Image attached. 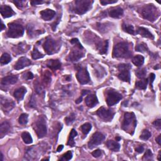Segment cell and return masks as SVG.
<instances>
[{
	"label": "cell",
	"instance_id": "cell-1",
	"mask_svg": "<svg viewBox=\"0 0 161 161\" xmlns=\"http://www.w3.org/2000/svg\"><path fill=\"white\" fill-rule=\"evenodd\" d=\"M113 57L129 58L132 55V46L127 42H121L116 44L113 51Z\"/></svg>",
	"mask_w": 161,
	"mask_h": 161
},
{
	"label": "cell",
	"instance_id": "cell-2",
	"mask_svg": "<svg viewBox=\"0 0 161 161\" xmlns=\"http://www.w3.org/2000/svg\"><path fill=\"white\" fill-rule=\"evenodd\" d=\"M137 125V120L133 113H126L124 115V119H123L122 129L125 132L129 133L133 135L134 133L135 129Z\"/></svg>",
	"mask_w": 161,
	"mask_h": 161
},
{
	"label": "cell",
	"instance_id": "cell-3",
	"mask_svg": "<svg viewBox=\"0 0 161 161\" xmlns=\"http://www.w3.org/2000/svg\"><path fill=\"white\" fill-rule=\"evenodd\" d=\"M141 15L145 20L154 21L159 17V12L154 5H147L142 8Z\"/></svg>",
	"mask_w": 161,
	"mask_h": 161
},
{
	"label": "cell",
	"instance_id": "cell-4",
	"mask_svg": "<svg viewBox=\"0 0 161 161\" xmlns=\"http://www.w3.org/2000/svg\"><path fill=\"white\" fill-rule=\"evenodd\" d=\"M93 2L92 0H76L74 1L73 12L79 15H83L91 8Z\"/></svg>",
	"mask_w": 161,
	"mask_h": 161
},
{
	"label": "cell",
	"instance_id": "cell-5",
	"mask_svg": "<svg viewBox=\"0 0 161 161\" xmlns=\"http://www.w3.org/2000/svg\"><path fill=\"white\" fill-rule=\"evenodd\" d=\"M24 28L23 26L17 23H12L8 24V30L7 36L10 38L17 39L23 35Z\"/></svg>",
	"mask_w": 161,
	"mask_h": 161
},
{
	"label": "cell",
	"instance_id": "cell-6",
	"mask_svg": "<svg viewBox=\"0 0 161 161\" xmlns=\"http://www.w3.org/2000/svg\"><path fill=\"white\" fill-rule=\"evenodd\" d=\"M33 129H34L35 132L39 138H44L47 135V131L45 119L43 117H40L33 125Z\"/></svg>",
	"mask_w": 161,
	"mask_h": 161
},
{
	"label": "cell",
	"instance_id": "cell-7",
	"mask_svg": "<svg viewBox=\"0 0 161 161\" xmlns=\"http://www.w3.org/2000/svg\"><path fill=\"white\" fill-rule=\"evenodd\" d=\"M44 48L46 53L51 55L55 53L60 47L59 44L51 37H47L44 44Z\"/></svg>",
	"mask_w": 161,
	"mask_h": 161
},
{
	"label": "cell",
	"instance_id": "cell-8",
	"mask_svg": "<svg viewBox=\"0 0 161 161\" xmlns=\"http://www.w3.org/2000/svg\"><path fill=\"white\" fill-rule=\"evenodd\" d=\"M106 101L107 104L109 106H113L117 104L122 99V96L118 92L113 89H110L106 91Z\"/></svg>",
	"mask_w": 161,
	"mask_h": 161
},
{
	"label": "cell",
	"instance_id": "cell-9",
	"mask_svg": "<svg viewBox=\"0 0 161 161\" xmlns=\"http://www.w3.org/2000/svg\"><path fill=\"white\" fill-rule=\"evenodd\" d=\"M118 69L120 70V73L118 75V77L120 79L130 83V69H131V66L126 64H122L118 67Z\"/></svg>",
	"mask_w": 161,
	"mask_h": 161
},
{
	"label": "cell",
	"instance_id": "cell-10",
	"mask_svg": "<svg viewBox=\"0 0 161 161\" xmlns=\"http://www.w3.org/2000/svg\"><path fill=\"white\" fill-rule=\"evenodd\" d=\"M76 77L79 83L81 84H88L91 81L88 71L84 67H80L77 73Z\"/></svg>",
	"mask_w": 161,
	"mask_h": 161
},
{
	"label": "cell",
	"instance_id": "cell-11",
	"mask_svg": "<svg viewBox=\"0 0 161 161\" xmlns=\"http://www.w3.org/2000/svg\"><path fill=\"white\" fill-rule=\"evenodd\" d=\"M96 114L104 122H110L113 119L115 113L110 109H106L105 108L102 107L96 111Z\"/></svg>",
	"mask_w": 161,
	"mask_h": 161
},
{
	"label": "cell",
	"instance_id": "cell-12",
	"mask_svg": "<svg viewBox=\"0 0 161 161\" xmlns=\"http://www.w3.org/2000/svg\"><path fill=\"white\" fill-rule=\"evenodd\" d=\"M105 136L100 132H96L93 135L88 143V147L89 149H93L97 145L101 144L104 141Z\"/></svg>",
	"mask_w": 161,
	"mask_h": 161
},
{
	"label": "cell",
	"instance_id": "cell-13",
	"mask_svg": "<svg viewBox=\"0 0 161 161\" xmlns=\"http://www.w3.org/2000/svg\"><path fill=\"white\" fill-rule=\"evenodd\" d=\"M74 47L75 48H74L73 49L70 51L68 57V59L69 60V61L71 62L78 61L79 60L81 59L82 57H83L84 55V53L81 50H83L82 48H80L79 47L76 46Z\"/></svg>",
	"mask_w": 161,
	"mask_h": 161
},
{
	"label": "cell",
	"instance_id": "cell-14",
	"mask_svg": "<svg viewBox=\"0 0 161 161\" xmlns=\"http://www.w3.org/2000/svg\"><path fill=\"white\" fill-rule=\"evenodd\" d=\"M1 105L3 111L5 113H8L15 107V103L12 100L1 97Z\"/></svg>",
	"mask_w": 161,
	"mask_h": 161
},
{
	"label": "cell",
	"instance_id": "cell-15",
	"mask_svg": "<svg viewBox=\"0 0 161 161\" xmlns=\"http://www.w3.org/2000/svg\"><path fill=\"white\" fill-rule=\"evenodd\" d=\"M32 62L30 60L25 57H22L18 59V61L15 64L14 68L16 70H20L23 69L25 67L30 66Z\"/></svg>",
	"mask_w": 161,
	"mask_h": 161
},
{
	"label": "cell",
	"instance_id": "cell-16",
	"mask_svg": "<svg viewBox=\"0 0 161 161\" xmlns=\"http://www.w3.org/2000/svg\"><path fill=\"white\" fill-rule=\"evenodd\" d=\"M0 12L3 17L5 18L11 17L15 15V12L8 5H1L0 7Z\"/></svg>",
	"mask_w": 161,
	"mask_h": 161
},
{
	"label": "cell",
	"instance_id": "cell-17",
	"mask_svg": "<svg viewBox=\"0 0 161 161\" xmlns=\"http://www.w3.org/2000/svg\"><path fill=\"white\" fill-rule=\"evenodd\" d=\"M96 48L98 50L99 53L101 54H105L108 52V41L104 40V41H101L96 44Z\"/></svg>",
	"mask_w": 161,
	"mask_h": 161
},
{
	"label": "cell",
	"instance_id": "cell-18",
	"mask_svg": "<svg viewBox=\"0 0 161 161\" xmlns=\"http://www.w3.org/2000/svg\"><path fill=\"white\" fill-rule=\"evenodd\" d=\"M41 17L45 21H50L53 18L55 15V12L54 10L50 9L44 10L40 12Z\"/></svg>",
	"mask_w": 161,
	"mask_h": 161
},
{
	"label": "cell",
	"instance_id": "cell-19",
	"mask_svg": "<svg viewBox=\"0 0 161 161\" xmlns=\"http://www.w3.org/2000/svg\"><path fill=\"white\" fill-rule=\"evenodd\" d=\"M18 81V77L15 75H10V76H6L3 77L1 81V86H8L11 84H15Z\"/></svg>",
	"mask_w": 161,
	"mask_h": 161
},
{
	"label": "cell",
	"instance_id": "cell-20",
	"mask_svg": "<svg viewBox=\"0 0 161 161\" xmlns=\"http://www.w3.org/2000/svg\"><path fill=\"white\" fill-rule=\"evenodd\" d=\"M85 103L88 107L93 108L98 103V100L96 95L91 94L88 95L85 98Z\"/></svg>",
	"mask_w": 161,
	"mask_h": 161
},
{
	"label": "cell",
	"instance_id": "cell-21",
	"mask_svg": "<svg viewBox=\"0 0 161 161\" xmlns=\"http://www.w3.org/2000/svg\"><path fill=\"white\" fill-rule=\"evenodd\" d=\"M11 130V125L8 122H3L0 125V136L2 138L3 137L5 136L7 133L10 132Z\"/></svg>",
	"mask_w": 161,
	"mask_h": 161
},
{
	"label": "cell",
	"instance_id": "cell-22",
	"mask_svg": "<svg viewBox=\"0 0 161 161\" xmlns=\"http://www.w3.org/2000/svg\"><path fill=\"white\" fill-rule=\"evenodd\" d=\"M46 65L48 68H50V69L53 70H55L61 68V62L57 59L56 60L50 59V60H48V61L47 62Z\"/></svg>",
	"mask_w": 161,
	"mask_h": 161
},
{
	"label": "cell",
	"instance_id": "cell-23",
	"mask_svg": "<svg viewBox=\"0 0 161 161\" xmlns=\"http://www.w3.org/2000/svg\"><path fill=\"white\" fill-rule=\"evenodd\" d=\"M110 17L115 18H118L122 17L123 14V10L120 7H116L111 9L108 12Z\"/></svg>",
	"mask_w": 161,
	"mask_h": 161
},
{
	"label": "cell",
	"instance_id": "cell-24",
	"mask_svg": "<svg viewBox=\"0 0 161 161\" xmlns=\"http://www.w3.org/2000/svg\"><path fill=\"white\" fill-rule=\"evenodd\" d=\"M137 33L142 37H145V38H148L152 40L154 39V37L152 34L151 32H150L149 30L144 27H138L137 30Z\"/></svg>",
	"mask_w": 161,
	"mask_h": 161
},
{
	"label": "cell",
	"instance_id": "cell-25",
	"mask_svg": "<svg viewBox=\"0 0 161 161\" xmlns=\"http://www.w3.org/2000/svg\"><path fill=\"white\" fill-rule=\"evenodd\" d=\"M26 93H27V89L24 87H21L15 91L13 93V96L17 101L20 102V101H21L23 99Z\"/></svg>",
	"mask_w": 161,
	"mask_h": 161
},
{
	"label": "cell",
	"instance_id": "cell-26",
	"mask_svg": "<svg viewBox=\"0 0 161 161\" xmlns=\"http://www.w3.org/2000/svg\"><path fill=\"white\" fill-rule=\"evenodd\" d=\"M107 147L110 150L114 152H118L120 149V145L117 142L113 140H108L106 142Z\"/></svg>",
	"mask_w": 161,
	"mask_h": 161
},
{
	"label": "cell",
	"instance_id": "cell-27",
	"mask_svg": "<svg viewBox=\"0 0 161 161\" xmlns=\"http://www.w3.org/2000/svg\"><path fill=\"white\" fill-rule=\"evenodd\" d=\"M15 49L13 51L15 52L17 54H23L25 53V52H27L28 50L29 49L30 47L27 45H26V44H23V43H21L19 44L16 47H15Z\"/></svg>",
	"mask_w": 161,
	"mask_h": 161
},
{
	"label": "cell",
	"instance_id": "cell-28",
	"mask_svg": "<svg viewBox=\"0 0 161 161\" xmlns=\"http://www.w3.org/2000/svg\"><path fill=\"white\" fill-rule=\"evenodd\" d=\"M132 62L134 65L140 67L143 65V64L144 63V57L142 55H137L133 58Z\"/></svg>",
	"mask_w": 161,
	"mask_h": 161
},
{
	"label": "cell",
	"instance_id": "cell-29",
	"mask_svg": "<svg viewBox=\"0 0 161 161\" xmlns=\"http://www.w3.org/2000/svg\"><path fill=\"white\" fill-rule=\"evenodd\" d=\"M77 133L76 131V130H74V129L71 130L70 135H69L68 142H67V144L70 145V147H74V146L75 145V142H74V138L77 136Z\"/></svg>",
	"mask_w": 161,
	"mask_h": 161
},
{
	"label": "cell",
	"instance_id": "cell-30",
	"mask_svg": "<svg viewBox=\"0 0 161 161\" xmlns=\"http://www.w3.org/2000/svg\"><path fill=\"white\" fill-rule=\"evenodd\" d=\"M148 84L147 79H142L140 81H137L135 84V87L139 89H145Z\"/></svg>",
	"mask_w": 161,
	"mask_h": 161
},
{
	"label": "cell",
	"instance_id": "cell-31",
	"mask_svg": "<svg viewBox=\"0 0 161 161\" xmlns=\"http://www.w3.org/2000/svg\"><path fill=\"white\" fill-rule=\"evenodd\" d=\"M21 137H22V139H23V142L26 144H30L33 142V139L31 135L27 132H25L22 133Z\"/></svg>",
	"mask_w": 161,
	"mask_h": 161
},
{
	"label": "cell",
	"instance_id": "cell-32",
	"mask_svg": "<svg viewBox=\"0 0 161 161\" xmlns=\"http://www.w3.org/2000/svg\"><path fill=\"white\" fill-rule=\"evenodd\" d=\"M122 29L125 32L128 33H129V34H132V35L135 34L134 28L132 25L123 23L122 25Z\"/></svg>",
	"mask_w": 161,
	"mask_h": 161
},
{
	"label": "cell",
	"instance_id": "cell-33",
	"mask_svg": "<svg viewBox=\"0 0 161 161\" xmlns=\"http://www.w3.org/2000/svg\"><path fill=\"white\" fill-rule=\"evenodd\" d=\"M11 61H12V57H11V56L7 53L3 54L1 56V59H0V62H1V64L2 65L7 64L10 62Z\"/></svg>",
	"mask_w": 161,
	"mask_h": 161
},
{
	"label": "cell",
	"instance_id": "cell-34",
	"mask_svg": "<svg viewBox=\"0 0 161 161\" xmlns=\"http://www.w3.org/2000/svg\"><path fill=\"white\" fill-rule=\"evenodd\" d=\"M92 125L89 123H86L81 126V130L84 135H87L91 130Z\"/></svg>",
	"mask_w": 161,
	"mask_h": 161
},
{
	"label": "cell",
	"instance_id": "cell-35",
	"mask_svg": "<svg viewBox=\"0 0 161 161\" xmlns=\"http://www.w3.org/2000/svg\"><path fill=\"white\" fill-rule=\"evenodd\" d=\"M32 58L35 60L42 58L44 57V55L42 53H40V52L38 50V49L35 47L34 48V49H33L32 52Z\"/></svg>",
	"mask_w": 161,
	"mask_h": 161
},
{
	"label": "cell",
	"instance_id": "cell-36",
	"mask_svg": "<svg viewBox=\"0 0 161 161\" xmlns=\"http://www.w3.org/2000/svg\"><path fill=\"white\" fill-rule=\"evenodd\" d=\"M151 137V133L147 130H143V132H142V134L140 136V139L144 140H147Z\"/></svg>",
	"mask_w": 161,
	"mask_h": 161
},
{
	"label": "cell",
	"instance_id": "cell-37",
	"mask_svg": "<svg viewBox=\"0 0 161 161\" xmlns=\"http://www.w3.org/2000/svg\"><path fill=\"white\" fill-rule=\"evenodd\" d=\"M28 116L27 114L26 113L21 114L19 117L18 122H19L20 125H26L28 123Z\"/></svg>",
	"mask_w": 161,
	"mask_h": 161
},
{
	"label": "cell",
	"instance_id": "cell-38",
	"mask_svg": "<svg viewBox=\"0 0 161 161\" xmlns=\"http://www.w3.org/2000/svg\"><path fill=\"white\" fill-rule=\"evenodd\" d=\"M135 50L138 52H149V48L147 46V45L144 43L137 45V46L135 48Z\"/></svg>",
	"mask_w": 161,
	"mask_h": 161
},
{
	"label": "cell",
	"instance_id": "cell-39",
	"mask_svg": "<svg viewBox=\"0 0 161 161\" xmlns=\"http://www.w3.org/2000/svg\"><path fill=\"white\" fill-rule=\"evenodd\" d=\"M75 118H76V117H75V114L74 113H72L69 116H68V117H67L65 118V122L67 125H70L74 122Z\"/></svg>",
	"mask_w": 161,
	"mask_h": 161
},
{
	"label": "cell",
	"instance_id": "cell-40",
	"mask_svg": "<svg viewBox=\"0 0 161 161\" xmlns=\"http://www.w3.org/2000/svg\"><path fill=\"white\" fill-rule=\"evenodd\" d=\"M135 74L138 78H143L145 76L146 74H147V70H146L145 68L137 69L136 70Z\"/></svg>",
	"mask_w": 161,
	"mask_h": 161
},
{
	"label": "cell",
	"instance_id": "cell-41",
	"mask_svg": "<svg viewBox=\"0 0 161 161\" xmlns=\"http://www.w3.org/2000/svg\"><path fill=\"white\" fill-rule=\"evenodd\" d=\"M73 157V153L71 151L67 152L66 153L63 155L61 159V160H69Z\"/></svg>",
	"mask_w": 161,
	"mask_h": 161
},
{
	"label": "cell",
	"instance_id": "cell-42",
	"mask_svg": "<svg viewBox=\"0 0 161 161\" xmlns=\"http://www.w3.org/2000/svg\"><path fill=\"white\" fill-rule=\"evenodd\" d=\"M152 157H153V154L151 150H147L144 155L143 160H151L152 159Z\"/></svg>",
	"mask_w": 161,
	"mask_h": 161
},
{
	"label": "cell",
	"instance_id": "cell-43",
	"mask_svg": "<svg viewBox=\"0 0 161 161\" xmlns=\"http://www.w3.org/2000/svg\"><path fill=\"white\" fill-rule=\"evenodd\" d=\"M70 43L72 44L73 45H74V46H76L79 47L80 48H82V49H83V47L82 46V45L81 44V43L79 42V41L77 39H73L72 40H70Z\"/></svg>",
	"mask_w": 161,
	"mask_h": 161
},
{
	"label": "cell",
	"instance_id": "cell-44",
	"mask_svg": "<svg viewBox=\"0 0 161 161\" xmlns=\"http://www.w3.org/2000/svg\"><path fill=\"white\" fill-rule=\"evenodd\" d=\"M15 5L18 8H22L23 6V4L25 3H26V1H20V0H15V1H13Z\"/></svg>",
	"mask_w": 161,
	"mask_h": 161
},
{
	"label": "cell",
	"instance_id": "cell-45",
	"mask_svg": "<svg viewBox=\"0 0 161 161\" xmlns=\"http://www.w3.org/2000/svg\"><path fill=\"white\" fill-rule=\"evenodd\" d=\"M102 155V152L100 149H97V150H96V151H93L92 152V155L93 157H96V158H98V157H100Z\"/></svg>",
	"mask_w": 161,
	"mask_h": 161
},
{
	"label": "cell",
	"instance_id": "cell-46",
	"mask_svg": "<svg viewBox=\"0 0 161 161\" xmlns=\"http://www.w3.org/2000/svg\"><path fill=\"white\" fill-rule=\"evenodd\" d=\"M118 1L115 0V1H111V0H102L100 1V3L103 5H106L108 4H112V3H117Z\"/></svg>",
	"mask_w": 161,
	"mask_h": 161
},
{
	"label": "cell",
	"instance_id": "cell-47",
	"mask_svg": "<svg viewBox=\"0 0 161 161\" xmlns=\"http://www.w3.org/2000/svg\"><path fill=\"white\" fill-rule=\"evenodd\" d=\"M23 77H24V79H27V80L32 79L33 78V74L31 72H28L24 75Z\"/></svg>",
	"mask_w": 161,
	"mask_h": 161
},
{
	"label": "cell",
	"instance_id": "cell-48",
	"mask_svg": "<svg viewBox=\"0 0 161 161\" xmlns=\"http://www.w3.org/2000/svg\"><path fill=\"white\" fill-rule=\"evenodd\" d=\"M153 125H154L157 129H160L161 127V120L160 119H157L153 123Z\"/></svg>",
	"mask_w": 161,
	"mask_h": 161
},
{
	"label": "cell",
	"instance_id": "cell-49",
	"mask_svg": "<svg viewBox=\"0 0 161 161\" xmlns=\"http://www.w3.org/2000/svg\"><path fill=\"white\" fill-rule=\"evenodd\" d=\"M135 151L138 153H142L144 151V146H142V145L138 146V147L135 149Z\"/></svg>",
	"mask_w": 161,
	"mask_h": 161
},
{
	"label": "cell",
	"instance_id": "cell-50",
	"mask_svg": "<svg viewBox=\"0 0 161 161\" xmlns=\"http://www.w3.org/2000/svg\"><path fill=\"white\" fill-rule=\"evenodd\" d=\"M31 4L33 6H35V5H40V4H42V3H44L45 1H31Z\"/></svg>",
	"mask_w": 161,
	"mask_h": 161
},
{
	"label": "cell",
	"instance_id": "cell-51",
	"mask_svg": "<svg viewBox=\"0 0 161 161\" xmlns=\"http://www.w3.org/2000/svg\"><path fill=\"white\" fill-rule=\"evenodd\" d=\"M155 74H153V73L151 74V75H150V80H151V86L152 85V83H153V80L155 79Z\"/></svg>",
	"mask_w": 161,
	"mask_h": 161
},
{
	"label": "cell",
	"instance_id": "cell-52",
	"mask_svg": "<svg viewBox=\"0 0 161 161\" xmlns=\"http://www.w3.org/2000/svg\"><path fill=\"white\" fill-rule=\"evenodd\" d=\"M156 142L159 145H161V135H159L156 138Z\"/></svg>",
	"mask_w": 161,
	"mask_h": 161
},
{
	"label": "cell",
	"instance_id": "cell-53",
	"mask_svg": "<svg viewBox=\"0 0 161 161\" xmlns=\"http://www.w3.org/2000/svg\"><path fill=\"white\" fill-rule=\"evenodd\" d=\"M82 100H83V96H81V97H79V98L77 100H76V104H79V103H80L81 102H82Z\"/></svg>",
	"mask_w": 161,
	"mask_h": 161
},
{
	"label": "cell",
	"instance_id": "cell-54",
	"mask_svg": "<svg viewBox=\"0 0 161 161\" xmlns=\"http://www.w3.org/2000/svg\"><path fill=\"white\" fill-rule=\"evenodd\" d=\"M90 93V91H88V90H83V91H82V96H84L85 95H88V93Z\"/></svg>",
	"mask_w": 161,
	"mask_h": 161
},
{
	"label": "cell",
	"instance_id": "cell-55",
	"mask_svg": "<svg viewBox=\"0 0 161 161\" xmlns=\"http://www.w3.org/2000/svg\"><path fill=\"white\" fill-rule=\"evenodd\" d=\"M63 147H64V146L62 145H59V147H58V148H57V152H61L62 150L63 149Z\"/></svg>",
	"mask_w": 161,
	"mask_h": 161
},
{
	"label": "cell",
	"instance_id": "cell-56",
	"mask_svg": "<svg viewBox=\"0 0 161 161\" xmlns=\"http://www.w3.org/2000/svg\"><path fill=\"white\" fill-rule=\"evenodd\" d=\"M1 31H2V30H3L4 29H5V26L4 25V24L3 23V22L1 21Z\"/></svg>",
	"mask_w": 161,
	"mask_h": 161
},
{
	"label": "cell",
	"instance_id": "cell-57",
	"mask_svg": "<svg viewBox=\"0 0 161 161\" xmlns=\"http://www.w3.org/2000/svg\"><path fill=\"white\" fill-rule=\"evenodd\" d=\"M160 153H161V151H159V155H158V158H157V159H158L159 160H160Z\"/></svg>",
	"mask_w": 161,
	"mask_h": 161
},
{
	"label": "cell",
	"instance_id": "cell-58",
	"mask_svg": "<svg viewBox=\"0 0 161 161\" xmlns=\"http://www.w3.org/2000/svg\"><path fill=\"white\" fill-rule=\"evenodd\" d=\"M121 140V138L120 137H116V140H117V141H119V140Z\"/></svg>",
	"mask_w": 161,
	"mask_h": 161
},
{
	"label": "cell",
	"instance_id": "cell-59",
	"mask_svg": "<svg viewBox=\"0 0 161 161\" xmlns=\"http://www.w3.org/2000/svg\"><path fill=\"white\" fill-rule=\"evenodd\" d=\"M1 160H3V153H1Z\"/></svg>",
	"mask_w": 161,
	"mask_h": 161
}]
</instances>
